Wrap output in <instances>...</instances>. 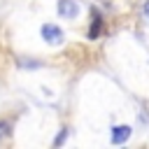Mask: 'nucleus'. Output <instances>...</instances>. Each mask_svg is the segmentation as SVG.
<instances>
[{"mask_svg": "<svg viewBox=\"0 0 149 149\" xmlns=\"http://www.w3.org/2000/svg\"><path fill=\"white\" fill-rule=\"evenodd\" d=\"M42 37H44V42H49V44H61V42H63V30H61L56 23H44V26H42Z\"/></svg>", "mask_w": 149, "mask_h": 149, "instance_id": "nucleus-1", "label": "nucleus"}, {"mask_svg": "<svg viewBox=\"0 0 149 149\" xmlns=\"http://www.w3.org/2000/svg\"><path fill=\"white\" fill-rule=\"evenodd\" d=\"M79 12V5L74 0H58V14L63 19H74Z\"/></svg>", "mask_w": 149, "mask_h": 149, "instance_id": "nucleus-2", "label": "nucleus"}, {"mask_svg": "<svg viewBox=\"0 0 149 149\" xmlns=\"http://www.w3.org/2000/svg\"><path fill=\"white\" fill-rule=\"evenodd\" d=\"M130 126H114L112 128V144H123L130 137Z\"/></svg>", "mask_w": 149, "mask_h": 149, "instance_id": "nucleus-3", "label": "nucleus"}, {"mask_svg": "<svg viewBox=\"0 0 149 149\" xmlns=\"http://www.w3.org/2000/svg\"><path fill=\"white\" fill-rule=\"evenodd\" d=\"M65 137H68V130H61V135L54 140V144H56V147H58V144H63V142H65Z\"/></svg>", "mask_w": 149, "mask_h": 149, "instance_id": "nucleus-4", "label": "nucleus"}, {"mask_svg": "<svg viewBox=\"0 0 149 149\" xmlns=\"http://www.w3.org/2000/svg\"><path fill=\"white\" fill-rule=\"evenodd\" d=\"M7 128H9V123H7V121H0V140L7 135Z\"/></svg>", "mask_w": 149, "mask_h": 149, "instance_id": "nucleus-5", "label": "nucleus"}, {"mask_svg": "<svg viewBox=\"0 0 149 149\" xmlns=\"http://www.w3.org/2000/svg\"><path fill=\"white\" fill-rule=\"evenodd\" d=\"M144 12H147V14H149V5H147V7H144Z\"/></svg>", "mask_w": 149, "mask_h": 149, "instance_id": "nucleus-6", "label": "nucleus"}]
</instances>
